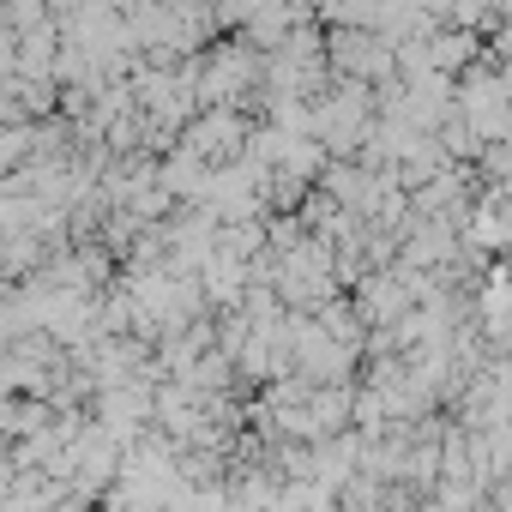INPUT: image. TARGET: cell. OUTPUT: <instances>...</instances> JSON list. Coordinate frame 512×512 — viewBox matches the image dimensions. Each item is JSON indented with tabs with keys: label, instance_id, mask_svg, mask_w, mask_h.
Masks as SVG:
<instances>
[{
	"label": "cell",
	"instance_id": "obj_1",
	"mask_svg": "<svg viewBox=\"0 0 512 512\" xmlns=\"http://www.w3.org/2000/svg\"><path fill=\"white\" fill-rule=\"evenodd\" d=\"M326 55H332V73H338V79H368V85H380V79L404 73V67H398V43H392L386 31H374V25H338V31H326Z\"/></svg>",
	"mask_w": 512,
	"mask_h": 512
}]
</instances>
